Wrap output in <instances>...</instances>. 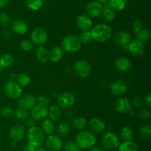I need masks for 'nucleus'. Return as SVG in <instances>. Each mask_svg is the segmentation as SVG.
Returning <instances> with one entry per match:
<instances>
[{"label": "nucleus", "mask_w": 151, "mask_h": 151, "mask_svg": "<svg viewBox=\"0 0 151 151\" xmlns=\"http://www.w3.org/2000/svg\"><path fill=\"white\" fill-rule=\"evenodd\" d=\"M89 127L94 133H100L106 129V123L103 120L98 118H93L89 121Z\"/></svg>", "instance_id": "412c9836"}, {"label": "nucleus", "mask_w": 151, "mask_h": 151, "mask_svg": "<svg viewBox=\"0 0 151 151\" xmlns=\"http://www.w3.org/2000/svg\"><path fill=\"white\" fill-rule=\"evenodd\" d=\"M13 115L16 117V118L19 120H26L29 116V113L27 110L19 107L16 110L13 111Z\"/></svg>", "instance_id": "e433bc0d"}, {"label": "nucleus", "mask_w": 151, "mask_h": 151, "mask_svg": "<svg viewBox=\"0 0 151 151\" xmlns=\"http://www.w3.org/2000/svg\"><path fill=\"white\" fill-rule=\"evenodd\" d=\"M26 4L30 10H38L42 7L43 0H27Z\"/></svg>", "instance_id": "f704fd0d"}, {"label": "nucleus", "mask_w": 151, "mask_h": 151, "mask_svg": "<svg viewBox=\"0 0 151 151\" xmlns=\"http://www.w3.org/2000/svg\"><path fill=\"white\" fill-rule=\"evenodd\" d=\"M48 114V109L43 105H35L30 110V115L33 119L41 120L44 119Z\"/></svg>", "instance_id": "2eb2a0df"}, {"label": "nucleus", "mask_w": 151, "mask_h": 151, "mask_svg": "<svg viewBox=\"0 0 151 151\" xmlns=\"http://www.w3.org/2000/svg\"><path fill=\"white\" fill-rule=\"evenodd\" d=\"M110 7L116 10H122L126 7L127 0H109Z\"/></svg>", "instance_id": "2f4dec72"}, {"label": "nucleus", "mask_w": 151, "mask_h": 151, "mask_svg": "<svg viewBox=\"0 0 151 151\" xmlns=\"http://www.w3.org/2000/svg\"><path fill=\"white\" fill-rule=\"evenodd\" d=\"M142 105H143L142 99L140 97H139V96H137V97H135L134 99H133V105H134L136 108L141 107L142 106Z\"/></svg>", "instance_id": "de8ad7c7"}, {"label": "nucleus", "mask_w": 151, "mask_h": 151, "mask_svg": "<svg viewBox=\"0 0 151 151\" xmlns=\"http://www.w3.org/2000/svg\"><path fill=\"white\" fill-rule=\"evenodd\" d=\"M72 127H74L76 130H82L83 129L86 128L87 125V121L85 118L83 117H75V118H73L72 120Z\"/></svg>", "instance_id": "c85d7f7f"}, {"label": "nucleus", "mask_w": 151, "mask_h": 151, "mask_svg": "<svg viewBox=\"0 0 151 151\" xmlns=\"http://www.w3.org/2000/svg\"><path fill=\"white\" fill-rule=\"evenodd\" d=\"M47 115L50 117V119L52 121H57L60 118L62 115L61 110L60 107L57 105H52L48 110V114Z\"/></svg>", "instance_id": "b1692460"}, {"label": "nucleus", "mask_w": 151, "mask_h": 151, "mask_svg": "<svg viewBox=\"0 0 151 151\" xmlns=\"http://www.w3.org/2000/svg\"><path fill=\"white\" fill-rule=\"evenodd\" d=\"M35 55L38 61L41 63L47 62L49 60V51L44 46L41 45L37 48Z\"/></svg>", "instance_id": "bb28decb"}, {"label": "nucleus", "mask_w": 151, "mask_h": 151, "mask_svg": "<svg viewBox=\"0 0 151 151\" xmlns=\"http://www.w3.org/2000/svg\"><path fill=\"white\" fill-rule=\"evenodd\" d=\"M14 62V59L13 56L10 54H3L0 57V67L1 68H9L12 66Z\"/></svg>", "instance_id": "c756f323"}, {"label": "nucleus", "mask_w": 151, "mask_h": 151, "mask_svg": "<svg viewBox=\"0 0 151 151\" xmlns=\"http://www.w3.org/2000/svg\"><path fill=\"white\" fill-rule=\"evenodd\" d=\"M78 38L81 40V43H84V44H87V43H89L92 41V36H91V32L89 30L86 31H82V32L80 33Z\"/></svg>", "instance_id": "ea45409f"}, {"label": "nucleus", "mask_w": 151, "mask_h": 151, "mask_svg": "<svg viewBox=\"0 0 151 151\" xmlns=\"http://www.w3.org/2000/svg\"><path fill=\"white\" fill-rule=\"evenodd\" d=\"M136 36H137V39H139V41H142L143 43H145L148 41V40L150 39V34L148 30L142 29L139 32L136 33Z\"/></svg>", "instance_id": "72a5a7b5"}, {"label": "nucleus", "mask_w": 151, "mask_h": 151, "mask_svg": "<svg viewBox=\"0 0 151 151\" xmlns=\"http://www.w3.org/2000/svg\"><path fill=\"white\" fill-rule=\"evenodd\" d=\"M140 136L145 140H150L151 139L150 127L147 124H145L140 129Z\"/></svg>", "instance_id": "4c0bfd02"}, {"label": "nucleus", "mask_w": 151, "mask_h": 151, "mask_svg": "<svg viewBox=\"0 0 151 151\" xmlns=\"http://www.w3.org/2000/svg\"><path fill=\"white\" fill-rule=\"evenodd\" d=\"M21 49L24 51H29L33 48V43L32 41L27 39H24L20 44Z\"/></svg>", "instance_id": "79ce46f5"}, {"label": "nucleus", "mask_w": 151, "mask_h": 151, "mask_svg": "<svg viewBox=\"0 0 151 151\" xmlns=\"http://www.w3.org/2000/svg\"><path fill=\"white\" fill-rule=\"evenodd\" d=\"M4 93L7 97L16 99L21 96L22 93V89L17 82L13 80H10L4 85Z\"/></svg>", "instance_id": "423d86ee"}, {"label": "nucleus", "mask_w": 151, "mask_h": 151, "mask_svg": "<svg viewBox=\"0 0 151 151\" xmlns=\"http://www.w3.org/2000/svg\"><path fill=\"white\" fill-rule=\"evenodd\" d=\"M35 151H49V150L44 147H38L35 148Z\"/></svg>", "instance_id": "6e6d98bb"}, {"label": "nucleus", "mask_w": 151, "mask_h": 151, "mask_svg": "<svg viewBox=\"0 0 151 151\" xmlns=\"http://www.w3.org/2000/svg\"><path fill=\"white\" fill-rule=\"evenodd\" d=\"M63 146V142L58 136L50 135L46 139V147L49 151H60Z\"/></svg>", "instance_id": "9d476101"}, {"label": "nucleus", "mask_w": 151, "mask_h": 151, "mask_svg": "<svg viewBox=\"0 0 151 151\" xmlns=\"http://www.w3.org/2000/svg\"><path fill=\"white\" fill-rule=\"evenodd\" d=\"M10 22V17L6 13H0V25L2 27H7Z\"/></svg>", "instance_id": "c03bdc74"}, {"label": "nucleus", "mask_w": 151, "mask_h": 151, "mask_svg": "<svg viewBox=\"0 0 151 151\" xmlns=\"http://www.w3.org/2000/svg\"><path fill=\"white\" fill-rule=\"evenodd\" d=\"M108 1H109V0H97V1H99V2L101 3V4H102V3H104V4H105V3L107 2Z\"/></svg>", "instance_id": "4d7b16f0"}, {"label": "nucleus", "mask_w": 151, "mask_h": 151, "mask_svg": "<svg viewBox=\"0 0 151 151\" xmlns=\"http://www.w3.org/2000/svg\"><path fill=\"white\" fill-rule=\"evenodd\" d=\"M35 147H34L32 146V145L27 144L25 145V146L24 147L23 151H35Z\"/></svg>", "instance_id": "3c124183"}, {"label": "nucleus", "mask_w": 151, "mask_h": 151, "mask_svg": "<svg viewBox=\"0 0 151 151\" xmlns=\"http://www.w3.org/2000/svg\"><path fill=\"white\" fill-rule=\"evenodd\" d=\"M9 0H0V8H4L8 4Z\"/></svg>", "instance_id": "864d4df0"}, {"label": "nucleus", "mask_w": 151, "mask_h": 151, "mask_svg": "<svg viewBox=\"0 0 151 151\" xmlns=\"http://www.w3.org/2000/svg\"><path fill=\"white\" fill-rule=\"evenodd\" d=\"M145 103L146 105H147V106L149 108L151 107V93H147V95L145 96Z\"/></svg>", "instance_id": "09e8293b"}, {"label": "nucleus", "mask_w": 151, "mask_h": 151, "mask_svg": "<svg viewBox=\"0 0 151 151\" xmlns=\"http://www.w3.org/2000/svg\"><path fill=\"white\" fill-rule=\"evenodd\" d=\"M17 83L21 86V87H25L27 86L29 84L30 81V78H29V76L26 73H20L17 76Z\"/></svg>", "instance_id": "c9c22d12"}, {"label": "nucleus", "mask_w": 151, "mask_h": 151, "mask_svg": "<svg viewBox=\"0 0 151 151\" xmlns=\"http://www.w3.org/2000/svg\"><path fill=\"white\" fill-rule=\"evenodd\" d=\"M110 90L114 95L121 96L128 91V84L125 80L118 79L114 81L110 86Z\"/></svg>", "instance_id": "9b49d317"}, {"label": "nucleus", "mask_w": 151, "mask_h": 151, "mask_svg": "<svg viewBox=\"0 0 151 151\" xmlns=\"http://www.w3.org/2000/svg\"><path fill=\"white\" fill-rule=\"evenodd\" d=\"M101 144L107 150L114 151L117 149L120 143L119 138L115 133L112 132H106L102 136Z\"/></svg>", "instance_id": "39448f33"}, {"label": "nucleus", "mask_w": 151, "mask_h": 151, "mask_svg": "<svg viewBox=\"0 0 151 151\" xmlns=\"http://www.w3.org/2000/svg\"><path fill=\"white\" fill-rule=\"evenodd\" d=\"M27 121H26V124L28 126V127H33V126L35 125V120L33 119V118H27Z\"/></svg>", "instance_id": "8fccbe9b"}, {"label": "nucleus", "mask_w": 151, "mask_h": 151, "mask_svg": "<svg viewBox=\"0 0 151 151\" xmlns=\"http://www.w3.org/2000/svg\"><path fill=\"white\" fill-rule=\"evenodd\" d=\"M92 38L99 42L107 41L112 35V30L110 26L106 24L97 25L91 31Z\"/></svg>", "instance_id": "f03ea898"}, {"label": "nucleus", "mask_w": 151, "mask_h": 151, "mask_svg": "<svg viewBox=\"0 0 151 151\" xmlns=\"http://www.w3.org/2000/svg\"><path fill=\"white\" fill-rule=\"evenodd\" d=\"M101 14L103 20L106 22H111L115 17L114 11L111 7H104Z\"/></svg>", "instance_id": "473e14b6"}, {"label": "nucleus", "mask_w": 151, "mask_h": 151, "mask_svg": "<svg viewBox=\"0 0 151 151\" xmlns=\"http://www.w3.org/2000/svg\"><path fill=\"white\" fill-rule=\"evenodd\" d=\"M77 25L82 31L89 30L92 28L93 22L91 18L85 14L80 15L77 19Z\"/></svg>", "instance_id": "f3484780"}, {"label": "nucleus", "mask_w": 151, "mask_h": 151, "mask_svg": "<svg viewBox=\"0 0 151 151\" xmlns=\"http://www.w3.org/2000/svg\"><path fill=\"white\" fill-rule=\"evenodd\" d=\"M64 151H82L77 143L74 141H69L63 146Z\"/></svg>", "instance_id": "58836bf2"}, {"label": "nucleus", "mask_w": 151, "mask_h": 151, "mask_svg": "<svg viewBox=\"0 0 151 151\" xmlns=\"http://www.w3.org/2000/svg\"><path fill=\"white\" fill-rule=\"evenodd\" d=\"M115 67L120 72H126L131 68V62L126 57H119L115 62Z\"/></svg>", "instance_id": "4be33fe9"}, {"label": "nucleus", "mask_w": 151, "mask_h": 151, "mask_svg": "<svg viewBox=\"0 0 151 151\" xmlns=\"http://www.w3.org/2000/svg\"><path fill=\"white\" fill-rule=\"evenodd\" d=\"M27 141L29 144L32 145L34 147H41L44 142V133L42 130L38 127L33 126L29 127L26 135Z\"/></svg>", "instance_id": "7ed1b4c3"}, {"label": "nucleus", "mask_w": 151, "mask_h": 151, "mask_svg": "<svg viewBox=\"0 0 151 151\" xmlns=\"http://www.w3.org/2000/svg\"><path fill=\"white\" fill-rule=\"evenodd\" d=\"M115 109L120 113H127L131 110V102L125 98H120L115 102Z\"/></svg>", "instance_id": "a211bd4d"}, {"label": "nucleus", "mask_w": 151, "mask_h": 151, "mask_svg": "<svg viewBox=\"0 0 151 151\" xmlns=\"http://www.w3.org/2000/svg\"><path fill=\"white\" fill-rule=\"evenodd\" d=\"M114 41L119 45L125 47L131 41V36L126 31H118L114 35Z\"/></svg>", "instance_id": "aec40b11"}, {"label": "nucleus", "mask_w": 151, "mask_h": 151, "mask_svg": "<svg viewBox=\"0 0 151 151\" xmlns=\"http://www.w3.org/2000/svg\"><path fill=\"white\" fill-rule=\"evenodd\" d=\"M120 137L124 142L132 141L134 138V132L129 127H124L120 132Z\"/></svg>", "instance_id": "7c9ffc66"}, {"label": "nucleus", "mask_w": 151, "mask_h": 151, "mask_svg": "<svg viewBox=\"0 0 151 151\" xmlns=\"http://www.w3.org/2000/svg\"><path fill=\"white\" fill-rule=\"evenodd\" d=\"M103 10V6L97 1H93L86 6V12L89 17L96 18L101 15Z\"/></svg>", "instance_id": "f8f14e48"}, {"label": "nucleus", "mask_w": 151, "mask_h": 151, "mask_svg": "<svg viewBox=\"0 0 151 151\" xmlns=\"http://www.w3.org/2000/svg\"><path fill=\"white\" fill-rule=\"evenodd\" d=\"M133 30L137 33L143 29V24L140 20H135L133 22Z\"/></svg>", "instance_id": "49530a36"}, {"label": "nucleus", "mask_w": 151, "mask_h": 151, "mask_svg": "<svg viewBox=\"0 0 151 151\" xmlns=\"http://www.w3.org/2000/svg\"><path fill=\"white\" fill-rule=\"evenodd\" d=\"M48 38L47 33L44 28H36L32 30L31 33V40L33 44L37 45H43L45 44Z\"/></svg>", "instance_id": "6e6552de"}, {"label": "nucleus", "mask_w": 151, "mask_h": 151, "mask_svg": "<svg viewBox=\"0 0 151 151\" xmlns=\"http://www.w3.org/2000/svg\"><path fill=\"white\" fill-rule=\"evenodd\" d=\"M74 70L77 75L82 78H86L91 73V68L90 64L87 61L80 59L77 61L74 65Z\"/></svg>", "instance_id": "0eeeda50"}, {"label": "nucleus", "mask_w": 151, "mask_h": 151, "mask_svg": "<svg viewBox=\"0 0 151 151\" xmlns=\"http://www.w3.org/2000/svg\"><path fill=\"white\" fill-rule=\"evenodd\" d=\"M41 130L43 133L47 135H52L54 133L55 130V124L54 121H52L50 119H45L42 123L41 125Z\"/></svg>", "instance_id": "a878e982"}, {"label": "nucleus", "mask_w": 151, "mask_h": 151, "mask_svg": "<svg viewBox=\"0 0 151 151\" xmlns=\"http://www.w3.org/2000/svg\"><path fill=\"white\" fill-rule=\"evenodd\" d=\"M58 103L60 107L70 108L75 105V97L70 92H64L60 94L58 97Z\"/></svg>", "instance_id": "1a4fd4ad"}, {"label": "nucleus", "mask_w": 151, "mask_h": 151, "mask_svg": "<svg viewBox=\"0 0 151 151\" xmlns=\"http://www.w3.org/2000/svg\"><path fill=\"white\" fill-rule=\"evenodd\" d=\"M36 104V99L32 95H25L19 98L18 101L19 107L25 110H30Z\"/></svg>", "instance_id": "4468645a"}, {"label": "nucleus", "mask_w": 151, "mask_h": 151, "mask_svg": "<svg viewBox=\"0 0 151 151\" xmlns=\"http://www.w3.org/2000/svg\"><path fill=\"white\" fill-rule=\"evenodd\" d=\"M139 117L142 120H147L150 117V113L147 108H142L139 111Z\"/></svg>", "instance_id": "a18cd8bd"}, {"label": "nucleus", "mask_w": 151, "mask_h": 151, "mask_svg": "<svg viewBox=\"0 0 151 151\" xmlns=\"http://www.w3.org/2000/svg\"><path fill=\"white\" fill-rule=\"evenodd\" d=\"M63 56V50L61 47H55L49 51V60L52 62H58Z\"/></svg>", "instance_id": "5701e85b"}, {"label": "nucleus", "mask_w": 151, "mask_h": 151, "mask_svg": "<svg viewBox=\"0 0 151 151\" xmlns=\"http://www.w3.org/2000/svg\"><path fill=\"white\" fill-rule=\"evenodd\" d=\"M1 115L4 118H10L13 115V110L9 105H4L1 108Z\"/></svg>", "instance_id": "a19ab883"}, {"label": "nucleus", "mask_w": 151, "mask_h": 151, "mask_svg": "<svg viewBox=\"0 0 151 151\" xmlns=\"http://www.w3.org/2000/svg\"><path fill=\"white\" fill-rule=\"evenodd\" d=\"M37 101H38L39 105H43V106L46 107H47L50 104V98L47 96H44V95H41V96H38Z\"/></svg>", "instance_id": "37998d69"}, {"label": "nucleus", "mask_w": 151, "mask_h": 151, "mask_svg": "<svg viewBox=\"0 0 151 151\" xmlns=\"http://www.w3.org/2000/svg\"><path fill=\"white\" fill-rule=\"evenodd\" d=\"M27 24L22 19H17L12 22L11 29L13 32L18 35L24 34L27 31Z\"/></svg>", "instance_id": "6ab92c4d"}, {"label": "nucleus", "mask_w": 151, "mask_h": 151, "mask_svg": "<svg viewBox=\"0 0 151 151\" xmlns=\"http://www.w3.org/2000/svg\"><path fill=\"white\" fill-rule=\"evenodd\" d=\"M70 131V125L67 121H62L57 127V133L59 137H65Z\"/></svg>", "instance_id": "393cba45"}, {"label": "nucleus", "mask_w": 151, "mask_h": 151, "mask_svg": "<svg viewBox=\"0 0 151 151\" xmlns=\"http://www.w3.org/2000/svg\"><path fill=\"white\" fill-rule=\"evenodd\" d=\"M125 47H128V50L131 52L132 55L134 56H139L143 54L145 51V44L142 41H139V39L131 40L129 44Z\"/></svg>", "instance_id": "ddd939ff"}, {"label": "nucleus", "mask_w": 151, "mask_h": 151, "mask_svg": "<svg viewBox=\"0 0 151 151\" xmlns=\"http://www.w3.org/2000/svg\"><path fill=\"white\" fill-rule=\"evenodd\" d=\"M10 36H11V33L9 30H4L1 33V36H2L3 38H5V39H7L8 38H10Z\"/></svg>", "instance_id": "603ef678"}, {"label": "nucleus", "mask_w": 151, "mask_h": 151, "mask_svg": "<svg viewBox=\"0 0 151 151\" xmlns=\"http://www.w3.org/2000/svg\"><path fill=\"white\" fill-rule=\"evenodd\" d=\"M118 151H138V146L132 141L124 142L122 144H119Z\"/></svg>", "instance_id": "cd10ccee"}, {"label": "nucleus", "mask_w": 151, "mask_h": 151, "mask_svg": "<svg viewBox=\"0 0 151 151\" xmlns=\"http://www.w3.org/2000/svg\"><path fill=\"white\" fill-rule=\"evenodd\" d=\"M25 134V128L22 124H16L11 127L9 133L10 138L13 142H19L22 138L24 137Z\"/></svg>", "instance_id": "dca6fc26"}, {"label": "nucleus", "mask_w": 151, "mask_h": 151, "mask_svg": "<svg viewBox=\"0 0 151 151\" xmlns=\"http://www.w3.org/2000/svg\"><path fill=\"white\" fill-rule=\"evenodd\" d=\"M89 151H105L104 149L100 147H91Z\"/></svg>", "instance_id": "5fc2aeb1"}, {"label": "nucleus", "mask_w": 151, "mask_h": 151, "mask_svg": "<svg viewBox=\"0 0 151 151\" xmlns=\"http://www.w3.org/2000/svg\"><path fill=\"white\" fill-rule=\"evenodd\" d=\"M62 50L66 52H75L81 47V41L78 36L69 35L63 38L60 43Z\"/></svg>", "instance_id": "20e7f679"}, {"label": "nucleus", "mask_w": 151, "mask_h": 151, "mask_svg": "<svg viewBox=\"0 0 151 151\" xmlns=\"http://www.w3.org/2000/svg\"><path fill=\"white\" fill-rule=\"evenodd\" d=\"M75 142L81 150L89 149L95 145L97 138L92 132L88 130H82L77 135Z\"/></svg>", "instance_id": "f257e3e1"}]
</instances>
